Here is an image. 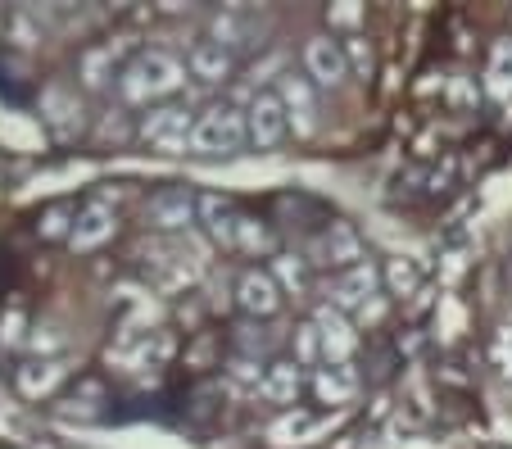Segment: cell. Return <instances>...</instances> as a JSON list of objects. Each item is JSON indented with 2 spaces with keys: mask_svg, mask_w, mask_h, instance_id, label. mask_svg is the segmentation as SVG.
Listing matches in <instances>:
<instances>
[{
  "mask_svg": "<svg viewBox=\"0 0 512 449\" xmlns=\"http://www.w3.org/2000/svg\"><path fill=\"white\" fill-rule=\"evenodd\" d=\"M200 223L209 232V241H218L223 250H236V223H241V214H236V205L227 196H200Z\"/></svg>",
  "mask_w": 512,
  "mask_h": 449,
  "instance_id": "obj_16",
  "label": "cell"
},
{
  "mask_svg": "<svg viewBox=\"0 0 512 449\" xmlns=\"http://www.w3.org/2000/svg\"><path fill=\"white\" fill-rule=\"evenodd\" d=\"M59 345H64V336H59V327H37V332H32V350H37V354L59 350Z\"/></svg>",
  "mask_w": 512,
  "mask_h": 449,
  "instance_id": "obj_32",
  "label": "cell"
},
{
  "mask_svg": "<svg viewBox=\"0 0 512 449\" xmlns=\"http://www.w3.org/2000/svg\"><path fill=\"white\" fill-rule=\"evenodd\" d=\"M295 363H300V368H318L322 363V336H318V327H313V318L295 327Z\"/></svg>",
  "mask_w": 512,
  "mask_h": 449,
  "instance_id": "obj_26",
  "label": "cell"
},
{
  "mask_svg": "<svg viewBox=\"0 0 512 449\" xmlns=\"http://www.w3.org/2000/svg\"><path fill=\"white\" fill-rule=\"evenodd\" d=\"M245 132H250L254 150H277L290 137V118L281 109L277 91H259V96L245 105Z\"/></svg>",
  "mask_w": 512,
  "mask_h": 449,
  "instance_id": "obj_6",
  "label": "cell"
},
{
  "mask_svg": "<svg viewBox=\"0 0 512 449\" xmlns=\"http://www.w3.org/2000/svg\"><path fill=\"white\" fill-rule=\"evenodd\" d=\"M381 286H386V295H413L417 286H422V268H417L413 259H386Z\"/></svg>",
  "mask_w": 512,
  "mask_h": 449,
  "instance_id": "obj_23",
  "label": "cell"
},
{
  "mask_svg": "<svg viewBox=\"0 0 512 449\" xmlns=\"http://www.w3.org/2000/svg\"><path fill=\"white\" fill-rule=\"evenodd\" d=\"M490 359L499 368V377H512V327H499V336L490 345Z\"/></svg>",
  "mask_w": 512,
  "mask_h": 449,
  "instance_id": "obj_29",
  "label": "cell"
},
{
  "mask_svg": "<svg viewBox=\"0 0 512 449\" xmlns=\"http://www.w3.org/2000/svg\"><path fill=\"white\" fill-rule=\"evenodd\" d=\"M114 232H118V214L105 205V200H91V205H82L78 218H73L68 245H73L78 254H91V250H100V245H105Z\"/></svg>",
  "mask_w": 512,
  "mask_h": 449,
  "instance_id": "obj_13",
  "label": "cell"
},
{
  "mask_svg": "<svg viewBox=\"0 0 512 449\" xmlns=\"http://www.w3.org/2000/svg\"><path fill=\"white\" fill-rule=\"evenodd\" d=\"M304 78L322 91L345 87V78H349L345 46L336 37H309V46H304Z\"/></svg>",
  "mask_w": 512,
  "mask_h": 449,
  "instance_id": "obj_9",
  "label": "cell"
},
{
  "mask_svg": "<svg viewBox=\"0 0 512 449\" xmlns=\"http://www.w3.org/2000/svg\"><path fill=\"white\" fill-rule=\"evenodd\" d=\"M277 100H281V109H286V118H290V132L300 141H309V137H318V123H322V109H318V87H313L304 73H281L277 78Z\"/></svg>",
  "mask_w": 512,
  "mask_h": 449,
  "instance_id": "obj_4",
  "label": "cell"
},
{
  "mask_svg": "<svg viewBox=\"0 0 512 449\" xmlns=\"http://www.w3.org/2000/svg\"><path fill=\"white\" fill-rule=\"evenodd\" d=\"M23 341V313H5L0 323V345H19Z\"/></svg>",
  "mask_w": 512,
  "mask_h": 449,
  "instance_id": "obj_33",
  "label": "cell"
},
{
  "mask_svg": "<svg viewBox=\"0 0 512 449\" xmlns=\"http://www.w3.org/2000/svg\"><path fill=\"white\" fill-rule=\"evenodd\" d=\"M309 264L340 268V273H349V268H358V264H368V259H363V236L354 232V223H331L327 232L309 245Z\"/></svg>",
  "mask_w": 512,
  "mask_h": 449,
  "instance_id": "obj_8",
  "label": "cell"
},
{
  "mask_svg": "<svg viewBox=\"0 0 512 449\" xmlns=\"http://www.w3.org/2000/svg\"><path fill=\"white\" fill-rule=\"evenodd\" d=\"M345 46V59H349V78H363L368 82L372 78V69H377V55H372V46H368V37H345L340 41Z\"/></svg>",
  "mask_w": 512,
  "mask_h": 449,
  "instance_id": "obj_25",
  "label": "cell"
},
{
  "mask_svg": "<svg viewBox=\"0 0 512 449\" xmlns=\"http://www.w3.org/2000/svg\"><path fill=\"white\" fill-rule=\"evenodd\" d=\"M381 291V268L377 264H358L349 268V273H340L336 282H331V309H340L349 318V313H363L372 300H377Z\"/></svg>",
  "mask_w": 512,
  "mask_h": 449,
  "instance_id": "obj_10",
  "label": "cell"
},
{
  "mask_svg": "<svg viewBox=\"0 0 512 449\" xmlns=\"http://www.w3.org/2000/svg\"><path fill=\"white\" fill-rule=\"evenodd\" d=\"M195 114L186 105H155L141 118V141L159 155H191Z\"/></svg>",
  "mask_w": 512,
  "mask_h": 449,
  "instance_id": "obj_3",
  "label": "cell"
},
{
  "mask_svg": "<svg viewBox=\"0 0 512 449\" xmlns=\"http://www.w3.org/2000/svg\"><path fill=\"white\" fill-rule=\"evenodd\" d=\"M232 64H236V59L227 55L218 41H195L191 55H186V69H191V78L204 82V87H223V82L232 78Z\"/></svg>",
  "mask_w": 512,
  "mask_h": 449,
  "instance_id": "obj_14",
  "label": "cell"
},
{
  "mask_svg": "<svg viewBox=\"0 0 512 449\" xmlns=\"http://www.w3.org/2000/svg\"><path fill=\"white\" fill-rule=\"evenodd\" d=\"M313 431H318V418H313V413L290 409L286 418H277V422L268 427V440H272L277 449H290V445H304Z\"/></svg>",
  "mask_w": 512,
  "mask_h": 449,
  "instance_id": "obj_20",
  "label": "cell"
},
{
  "mask_svg": "<svg viewBox=\"0 0 512 449\" xmlns=\"http://www.w3.org/2000/svg\"><path fill=\"white\" fill-rule=\"evenodd\" d=\"M64 377H68V368L59 359L23 363V368H19V395H28V400H41V395H50Z\"/></svg>",
  "mask_w": 512,
  "mask_h": 449,
  "instance_id": "obj_18",
  "label": "cell"
},
{
  "mask_svg": "<svg viewBox=\"0 0 512 449\" xmlns=\"http://www.w3.org/2000/svg\"><path fill=\"white\" fill-rule=\"evenodd\" d=\"M236 341H241V354H245V359H259V354H268V350H272V336H268V327H263V323H254V318L241 327V336H236Z\"/></svg>",
  "mask_w": 512,
  "mask_h": 449,
  "instance_id": "obj_27",
  "label": "cell"
},
{
  "mask_svg": "<svg viewBox=\"0 0 512 449\" xmlns=\"http://www.w3.org/2000/svg\"><path fill=\"white\" fill-rule=\"evenodd\" d=\"M313 327H318V336H322V363H349L354 359L358 332H354V323H349L340 309L322 304V309L313 313Z\"/></svg>",
  "mask_w": 512,
  "mask_h": 449,
  "instance_id": "obj_11",
  "label": "cell"
},
{
  "mask_svg": "<svg viewBox=\"0 0 512 449\" xmlns=\"http://www.w3.org/2000/svg\"><path fill=\"white\" fill-rule=\"evenodd\" d=\"M263 32H268V14H254V10H223L209 19V41L227 50V55H245V50L263 46Z\"/></svg>",
  "mask_w": 512,
  "mask_h": 449,
  "instance_id": "obj_5",
  "label": "cell"
},
{
  "mask_svg": "<svg viewBox=\"0 0 512 449\" xmlns=\"http://www.w3.org/2000/svg\"><path fill=\"white\" fill-rule=\"evenodd\" d=\"M250 146L245 132V109L236 105H209L204 114H195V132H191V155L200 159H232Z\"/></svg>",
  "mask_w": 512,
  "mask_h": 449,
  "instance_id": "obj_2",
  "label": "cell"
},
{
  "mask_svg": "<svg viewBox=\"0 0 512 449\" xmlns=\"http://www.w3.org/2000/svg\"><path fill=\"white\" fill-rule=\"evenodd\" d=\"M186 87V64L168 50H141V55L118 73V96L127 105H150V100L177 96Z\"/></svg>",
  "mask_w": 512,
  "mask_h": 449,
  "instance_id": "obj_1",
  "label": "cell"
},
{
  "mask_svg": "<svg viewBox=\"0 0 512 449\" xmlns=\"http://www.w3.org/2000/svg\"><path fill=\"white\" fill-rule=\"evenodd\" d=\"M300 395H304V368L295 359H281L272 368H263V400L300 404Z\"/></svg>",
  "mask_w": 512,
  "mask_h": 449,
  "instance_id": "obj_17",
  "label": "cell"
},
{
  "mask_svg": "<svg viewBox=\"0 0 512 449\" xmlns=\"http://www.w3.org/2000/svg\"><path fill=\"white\" fill-rule=\"evenodd\" d=\"M78 78H82V87H91V91L109 87V78H114V46H91L87 55L78 59Z\"/></svg>",
  "mask_w": 512,
  "mask_h": 449,
  "instance_id": "obj_22",
  "label": "cell"
},
{
  "mask_svg": "<svg viewBox=\"0 0 512 449\" xmlns=\"http://www.w3.org/2000/svg\"><path fill=\"white\" fill-rule=\"evenodd\" d=\"M37 232L41 236H68V232H73V227H68V209L64 205L46 209V214H41V223H37Z\"/></svg>",
  "mask_w": 512,
  "mask_h": 449,
  "instance_id": "obj_30",
  "label": "cell"
},
{
  "mask_svg": "<svg viewBox=\"0 0 512 449\" xmlns=\"http://www.w3.org/2000/svg\"><path fill=\"white\" fill-rule=\"evenodd\" d=\"M313 395H318L322 404H349L358 395V372H354V363H327V368H318L313 372Z\"/></svg>",
  "mask_w": 512,
  "mask_h": 449,
  "instance_id": "obj_15",
  "label": "cell"
},
{
  "mask_svg": "<svg viewBox=\"0 0 512 449\" xmlns=\"http://www.w3.org/2000/svg\"><path fill=\"white\" fill-rule=\"evenodd\" d=\"M381 313H386V300H381V295H377V300H372L368 309L358 313V318H363V323H381Z\"/></svg>",
  "mask_w": 512,
  "mask_h": 449,
  "instance_id": "obj_34",
  "label": "cell"
},
{
  "mask_svg": "<svg viewBox=\"0 0 512 449\" xmlns=\"http://www.w3.org/2000/svg\"><path fill=\"white\" fill-rule=\"evenodd\" d=\"M236 250L241 254H268L272 250V232L259 223V218L241 214V223H236Z\"/></svg>",
  "mask_w": 512,
  "mask_h": 449,
  "instance_id": "obj_24",
  "label": "cell"
},
{
  "mask_svg": "<svg viewBox=\"0 0 512 449\" xmlns=\"http://www.w3.org/2000/svg\"><path fill=\"white\" fill-rule=\"evenodd\" d=\"M485 96L512 100V37L490 50V64H485Z\"/></svg>",
  "mask_w": 512,
  "mask_h": 449,
  "instance_id": "obj_19",
  "label": "cell"
},
{
  "mask_svg": "<svg viewBox=\"0 0 512 449\" xmlns=\"http://www.w3.org/2000/svg\"><path fill=\"white\" fill-rule=\"evenodd\" d=\"M268 273L277 277L281 295H304L309 291V259H300V254H277Z\"/></svg>",
  "mask_w": 512,
  "mask_h": 449,
  "instance_id": "obj_21",
  "label": "cell"
},
{
  "mask_svg": "<svg viewBox=\"0 0 512 449\" xmlns=\"http://www.w3.org/2000/svg\"><path fill=\"white\" fill-rule=\"evenodd\" d=\"M145 223L159 227V232H168V236L186 232L191 223H200V196L186 191V186H168V191L150 196V205H145Z\"/></svg>",
  "mask_w": 512,
  "mask_h": 449,
  "instance_id": "obj_7",
  "label": "cell"
},
{
  "mask_svg": "<svg viewBox=\"0 0 512 449\" xmlns=\"http://www.w3.org/2000/svg\"><path fill=\"white\" fill-rule=\"evenodd\" d=\"M232 381L241 386V391H259V395H263V372H259V359H245V354H241V359L232 363Z\"/></svg>",
  "mask_w": 512,
  "mask_h": 449,
  "instance_id": "obj_28",
  "label": "cell"
},
{
  "mask_svg": "<svg viewBox=\"0 0 512 449\" xmlns=\"http://www.w3.org/2000/svg\"><path fill=\"white\" fill-rule=\"evenodd\" d=\"M281 300H286V295H281L277 277H272L268 268H250V273H241V282H236V304L250 313L254 323L272 318V313L281 309Z\"/></svg>",
  "mask_w": 512,
  "mask_h": 449,
  "instance_id": "obj_12",
  "label": "cell"
},
{
  "mask_svg": "<svg viewBox=\"0 0 512 449\" xmlns=\"http://www.w3.org/2000/svg\"><path fill=\"white\" fill-rule=\"evenodd\" d=\"M327 19L336 23V28H354V23L363 19V5H354V0H345V5H336V10H331Z\"/></svg>",
  "mask_w": 512,
  "mask_h": 449,
  "instance_id": "obj_31",
  "label": "cell"
}]
</instances>
